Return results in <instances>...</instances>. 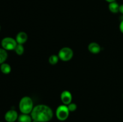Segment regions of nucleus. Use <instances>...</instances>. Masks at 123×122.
Segmentation results:
<instances>
[{
  "mask_svg": "<svg viewBox=\"0 0 123 122\" xmlns=\"http://www.w3.org/2000/svg\"><path fill=\"white\" fill-rule=\"evenodd\" d=\"M32 122H37V121H35V120H32Z\"/></svg>",
  "mask_w": 123,
  "mask_h": 122,
  "instance_id": "aec40b11",
  "label": "nucleus"
},
{
  "mask_svg": "<svg viewBox=\"0 0 123 122\" xmlns=\"http://www.w3.org/2000/svg\"><path fill=\"white\" fill-rule=\"evenodd\" d=\"M28 35L26 32H19L17 34L16 37V41L17 43L19 44H24L28 40Z\"/></svg>",
  "mask_w": 123,
  "mask_h": 122,
  "instance_id": "6e6552de",
  "label": "nucleus"
},
{
  "mask_svg": "<svg viewBox=\"0 0 123 122\" xmlns=\"http://www.w3.org/2000/svg\"><path fill=\"white\" fill-rule=\"evenodd\" d=\"M54 113L52 109L48 105L40 104L33 108L31 112L32 120L37 122H48L52 118Z\"/></svg>",
  "mask_w": 123,
  "mask_h": 122,
  "instance_id": "f257e3e1",
  "label": "nucleus"
},
{
  "mask_svg": "<svg viewBox=\"0 0 123 122\" xmlns=\"http://www.w3.org/2000/svg\"><path fill=\"white\" fill-rule=\"evenodd\" d=\"M18 122H32V118L31 115L27 114H22L19 115L18 118Z\"/></svg>",
  "mask_w": 123,
  "mask_h": 122,
  "instance_id": "9d476101",
  "label": "nucleus"
},
{
  "mask_svg": "<svg viewBox=\"0 0 123 122\" xmlns=\"http://www.w3.org/2000/svg\"></svg>",
  "mask_w": 123,
  "mask_h": 122,
  "instance_id": "4be33fe9",
  "label": "nucleus"
},
{
  "mask_svg": "<svg viewBox=\"0 0 123 122\" xmlns=\"http://www.w3.org/2000/svg\"><path fill=\"white\" fill-rule=\"evenodd\" d=\"M17 43L16 39L12 37H5L1 41V45L2 49L6 50H13L16 47Z\"/></svg>",
  "mask_w": 123,
  "mask_h": 122,
  "instance_id": "39448f33",
  "label": "nucleus"
},
{
  "mask_svg": "<svg viewBox=\"0 0 123 122\" xmlns=\"http://www.w3.org/2000/svg\"><path fill=\"white\" fill-rule=\"evenodd\" d=\"M59 57L58 56L56 55H52L49 57V62L50 65H56V63L58 62L59 61Z\"/></svg>",
  "mask_w": 123,
  "mask_h": 122,
  "instance_id": "4468645a",
  "label": "nucleus"
},
{
  "mask_svg": "<svg viewBox=\"0 0 123 122\" xmlns=\"http://www.w3.org/2000/svg\"><path fill=\"white\" fill-rule=\"evenodd\" d=\"M0 69H1V71L4 74H8L11 71H12L10 65L6 63H3L1 64Z\"/></svg>",
  "mask_w": 123,
  "mask_h": 122,
  "instance_id": "f8f14e48",
  "label": "nucleus"
},
{
  "mask_svg": "<svg viewBox=\"0 0 123 122\" xmlns=\"http://www.w3.org/2000/svg\"><path fill=\"white\" fill-rule=\"evenodd\" d=\"M8 57L7 50L4 49H0V64L4 63Z\"/></svg>",
  "mask_w": 123,
  "mask_h": 122,
  "instance_id": "ddd939ff",
  "label": "nucleus"
},
{
  "mask_svg": "<svg viewBox=\"0 0 123 122\" xmlns=\"http://www.w3.org/2000/svg\"><path fill=\"white\" fill-rule=\"evenodd\" d=\"M70 111L68 110L67 105H60L56 108V116L58 119L60 121H65L68 118L69 116Z\"/></svg>",
  "mask_w": 123,
  "mask_h": 122,
  "instance_id": "20e7f679",
  "label": "nucleus"
},
{
  "mask_svg": "<svg viewBox=\"0 0 123 122\" xmlns=\"http://www.w3.org/2000/svg\"><path fill=\"white\" fill-rule=\"evenodd\" d=\"M67 107H68V110H69L70 112H73V111H74L76 110L77 105H76V104H74V103L71 102L70 104H69L68 105H67Z\"/></svg>",
  "mask_w": 123,
  "mask_h": 122,
  "instance_id": "dca6fc26",
  "label": "nucleus"
},
{
  "mask_svg": "<svg viewBox=\"0 0 123 122\" xmlns=\"http://www.w3.org/2000/svg\"><path fill=\"white\" fill-rule=\"evenodd\" d=\"M108 8H109V11L112 13H117L119 12V8H120V5L116 2H110L108 6Z\"/></svg>",
  "mask_w": 123,
  "mask_h": 122,
  "instance_id": "9b49d317",
  "label": "nucleus"
},
{
  "mask_svg": "<svg viewBox=\"0 0 123 122\" xmlns=\"http://www.w3.org/2000/svg\"><path fill=\"white\" fill-rule=\"evenodd\" d=\"M18 114L16 111L10 110L7 111L4 116L5 120L7 122H14L18 118Z\"/></svg>",
  "mask_w": 123,
  "mask_h": 122,
  "instance_id": "423d86ee",
  "label": "nucleus"
},
{
  "mask_svg": "<svg viewBox=\"0 0 123 122\" xmlns=\"http://www.w3.org/2000/svg\"><path fill=\"white\" fill-rule=\"evenodd\" d=\"M61 100L64 105H67L72 102V93L68 90H64L61 94Z\"/></svg>",
  "mask_w": 123,
  "mask_h": 122,
  "instance_id": "0eeeda50",
  "label": "nucleus"
},
{
  "mask_svg": "<svg viewBox=\"0 0 123 122\" xmlns=\"http://www.w3.org/2000/svg\"><path fill=\"white\" fill-rule=\"evenodd\" d=\"M88 49L90 52L93 54H98L101 51V47L98 43L96 42H92L88 45Z\"/></svg>",
  "mask_w": 123,
  "mask_h": 122,
  "instance_id": "1a4fd4ad",
  "label": "nucleus"
},
{
  "mask_svg": "<svg viewBox=\"0 0 123 122\" xmlns=\"http://www.w3.org/2000/svg\"><path fill=\"white\" fill-rule=\"evenodd\" d=\"M106 1H107L108 2H109V3H110V2H114V1H115L116 0H105Z\"/></svg>",
  "mask_w": 123,
  "mask_h": 122,
  "instance_id": "6ab92c4d",
  "label": "nucleus"
},
{
  "mask_svg": "<svg viewBox=\"0 0 123 122\" xmlns=\"http://www.w3.org/2000/svg\"><path fill=\"white\" fill-rule=\"evenodd\" d=\"M0 31H1V26H0Z\"/></svg>",
  "mask_w": 123,
  "mask_h": 122,
  "instance_id": "412c9836",
  "label": "nucleus"
},
{
  "mask_svg": "<svg viewBox=\"0 0 123 122\" xmlns=\"http://www.w3.org/2000/svg\"></svg>",
  "mask_w": 123,
  "mask_h": 122,
  "instance_id": "5701e85b",
  "label": "nucleus"
},
{
  "mask_svg": "<svg viewBox=\"0 0 123 122\" xmlns=\"http://www.w3.org/2000/svg\"><path fill=\"white\" fill-rule=\"evenodd\" d=\"M119 12L123 14V4H121L120 6V8H119Z\"/></svg>",
  "mask_w": 123,
  "mask_h": 122,
  "instance_id": "a211bd4d",
  "label": "nucleus"
},
{
  "mask_svg": "<svg viewBox=\"0 0 123 122\" xmlns=\"http://www.w3.org/2000/svg\"><path fill=\"white\" fill-rule=\"evenodd\" d=\"M119 28H120V31H121V33H123V20L121 22H120V26H119Z\"/></svg>",
  "mask_w": 123,
  "mask_h": 122,
  "instance_id": "f3484780",
  "label": "nucleus"
},
{
  "mask_svg": "<svg viewBox=\"0 0 123 122\" xmlns=\"http://www.w3.org/2000/svg\"><path fill=\"white\" fill-rule=\"evenodd\" d=\"M19 110L22 114H31L34 108L32 99L29 96H24L20 99L19 104Z\"/></svg>",
  "mask_w": 123,
  "mask_h": 122,
  "instance_id": "f03ea898",
  "label": "nucleus"
},
{
  "mask_svg": "<svg viewBox=\"0 0 123 122\" xmlns=\"http://www.w3.org/2000/svg\"><path fill=\"white\" fill-rule=\"evenodd\" d=\"M58 56L60 59L64 62L69 61L72 59L73 56V50L68 47H64L59 51Z\"/></svg>",
  "mask_w": 123,
  "mask_h": 122,
  "instance_id": "7ed1b4c3",
  "label": "nucleus"
},
{
  "mask_svg": "<svg viewBox=\"0 0 123 122\" xmlns=\"http://www.w3.org/2000/svg\"><path fill=\"white\" fill-rule=\"evenodd\" d=\"M14 51L16 53L17 55H22L24 53V47L22 44H17L16 47L14 49Z\"/></svg>",
  "mask_w": 123,
  "mask_h": 122,
  "instance_id": "2eb2a0df",
  "label": "nucleus"
}]
</instances>
